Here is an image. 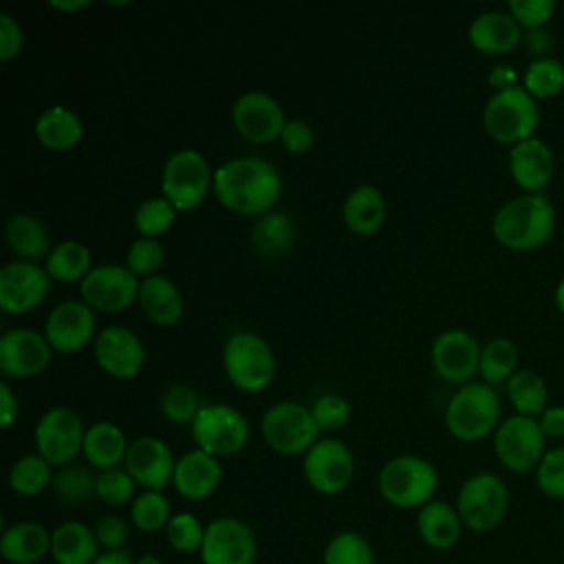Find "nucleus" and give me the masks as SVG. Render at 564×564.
<instances>
[{
    "mask_svg": "<svg viewBox=\"0 0 564 564\" xmlns=\"http://www.w3.org/2000/svg\"><path fill=\"white\" fill-rule=\"evenodd\" d=\"M341 216L352 234L370 236L386 220V198L375 185L361 183L352 187L344 198Z\"/></svg>",
    "mask_w": 564,
    "mask_h": 564,
    "instance_id": "c756f323",
    "label": "nucleus"
},
{
    "mask_svg": "<svg viewBox=\"0 0 564 564\" xmlns=\"http://www.w3.org/2000/svg\"><path fill=\"white\" fill-rule=\"evenodd\" d=\"M324 564H375L372 546L364 535L341 531L328 540L324 549Z\"/></svg>",
    "mask_w": 564,
    "mask_h": 564,
    "instance_id": "c03bdc74",
    "label": "nucleus"
},
{
    "mask_svg": "<svg viewBox=\"0 0 564 564\" xmlns=\"http://www.w3.org/2000/svg\"><path fill=\"white\" fill-rule=\"evenodd\" d=\"M93 564H134L126 551H104Z\"/></svg>",
    "mask_w": 564,
    "mask_h": 564,
    "instance_id": "052dcab7",
    "label": "nucleus"
},
{
    "mask_svg": "<svg viewBox=\"0 0 564 564\" xmlns=\"http://www.w3.org/2000/svg\"><path fill=\"white\" fill-rule=\"evenodd\" d=\"M0 553L9 564H35L51 555V533L37 522H15L0 535Z\"/></svg>",
    "mask_w": 564,
    "mask_h": 564,
    "instance_id": "c85d7f7f",
    "label": "nucleus"
},
{
    "mask_svg": "<svg viewBox=\"0 0 564 564\" xmlns=\"http://www.w3.org/2000/svg\"><path fill=\"white\" fill-rule=\"evenodd\" d=\"M416 529L432 549H452L463 533V520L456 507L443 500H430L416 513Z\"/></svg>",
    "mask_w": 564,
    "mask_h": 564,
    "instance_id": "7c9ffc66",
    "label": "nucleus"
},
{
    "mask_svg": "<svg viewBox=\"0 0 564 564\" xmlns=\"http://www.w3.org/2000/svg\"><path fill=\"white\" fill-rule=\"evenodd\" d=\"M518 348L507 337H494L489 339L480 350V377L489 386H500L511 379V375L518 370Z\"/></svg>",
    "mask_w": 564,
    "mask_h": 564,
    "instance_id": "e433bc0d",
    "label": "nucleus"
},
{
    "mask_svg": "<svg viewBox=\"0 0 564 564\" xmlns=\"http://www.w3.org/2000/svg\"><path fill=\"white\" fill-rule=\"evenodd\" d=\"M487 84L498 90H507V88H513L518 86V73L511 64H494L489 68V75H487Z\"/></svg>",
    "mask_w": 564,
    "mask_h": 564,
    "instance_id": "bf43d9fd",
    "label": "nucleus"
},
{
    "mask_svg": "<svg viewBox=\"0 0 564 564\" xmlns=\"http://www.w3.org/2000/svg\"><path fill=\"white\" fill-rule=\"evenodd\" d=\"M141 311L145 317L156 326H172L183 317L185 302L176 284L163 275H150L143 278L139 284V297H137Z\"/></svg>",
    "mask_w": 564,
    "mask_h": 564,
    "instance_id": "a878e982",
    "label": "nucleus"
},
{
    "mask_svg": "<svg viewBox=\"0 0 564 564\" xmlns=\"http://www.w3.org/2000/svg\"><path fill=\"white\" fill-rule=\"evenodd\" d=\"M33 132L37 141L55 152L70 150L82 141L84 126L77 112H73L66 106H48L42 110L33 123Z\"/></svg>",
    "mask_w": 564,
    "mask_h": 564,
    "instance_id": "2f4dec72",
    "label": "nucleus"
},
{
    "mask_svg": "<svg viewBox=\"0 0 564 564\" xmlns=\"http://www.w3.org/2000/svg\"><path fill=\"white\" fill-rule=\"evenodd\" d=\"M93 531L99 546H104V551H121V546L128 540V524L123 522V518L115 513L101 516Z\"/></svg>",
    "mask_w": 564,
    "mask_h": 564,
    "instance_id": "603ef678",
    "label": "nucleus"
},
{
    "mask_svg": "<svg viewBox=\"0 0 564 564\" xmlns=\"http://www.w3.org/2000/svg\"><path fill=\"white\" fill-rule=\"evenodd\" d=\"M134 564H161V560L154 553H145L139 560H134Z\"/></svg>",
    "mask_w": 564,
    "mask_h": 564,
    "instance_id": "0e129e2a",
    "label": "nucleus"
},
{
    "mask_svg": "<svg viewBox=\"0 0 564 564\" xmlns=\"http://www.w3.org/2000/svg\"><path fill=\"white\" fill-rule=\"evenodd\" d=\"M507 399L516 408V414L524 416H540L546 410L549 390L544 379L529 368H518L511 379L505 383Z\"/></svg>",
    "mask_w": 564,
    "mask_h": 564,
    "instance_id": "c9c22d12",
    "label": "nucleus"
},
{
    "mask_svg": "<svg viewBox=\"0 0 564 564\" xmlns=\"http://www.w3.org/2000/svg\"><path fill=\"white\" fill-rule=\"evenodd\" d=\"M223 368L242 392L264 390L275 375V355L264 337L253 330H236L225 339Z\"/></svg>",
    "mask_w": 564,
    "mask_h": 564,
    "instance_id": "20e7f679",
    "label": "nucleus"
},
{
    "mask_svg": "<svg viewBox=\"0 0 564 564\" xmlns=\"http://www.w3.org/2000/svg\"><path fill=\"white\" fill-rule=\"evenodd\" d=\"M97 366L115 379H132L143 370L145 348L141 337L121 324L101 328L93 341Z\"/></svg>",
    "mask_w": 564,
    "mask_h": 564,
    "instance_id": "6ab92c4d",
    "label": "nucleus"
},
{
    "mask_svg": "<svg viewBox=\"0 0 564 564\" xmlns=\"http://www.w3.org/2000/svg\"><path fill=\"white\" fill-rule=\"evenodd\" d=\"M53 348L44 333L33 328H11L0 337V370L7 377L29 379L46 370Z\"/></svg>",
    "mask_w": 564,
    "mask_h": 564,
    "instance_id": "aec40b11",
    "label": "nucleus"
},
{
    "mask_svg": "<svg viewBox=\"0 0 564 564\" xmlns=\"http://www.w3.org/2000/svg\"><path fill=\"white\" fill-rule=\"evenodd\" d=\"M513 20L527 31L535 26H544L555 9L553 0H509L507 4Z\"/></svg>",
    "mask_w": 564,
    "mask_h": 564,
    "instance_id": "3c124183",
    "label": "nucleus"
},
{
    "mask_svg": "<svg viewBox=\"0 0 564 564\" xmlns=\"http://www.w3.org/2000/svg\"><path fill=\"white\" fill-rule=\"evenodd\" d=\"M562 522H564V507H562Z\"/></svg>",
    "mask_w": 564,
    "mask_h": 564,
    "instance_id": "69168bd1",
    "label": "nucleus"
},
{
    "mask_svg": "<svg viewBox=\"0 0 564 564\" xmlns=\"http://www.w3.org/2000/svg\"><path fill=\"white\" fill-rule=\"evenodd\" d=\"M295 242V225L289 214L271 209L256 218L251 227V245L264 258H278L291 251Z\"/></svg>",
    "mask_w": 564,
    "mask_h": 564,
    "instance_id": "72a5a7b5",
    "label": "nucleus"
},
{
    "mask_svg": "<svg viewBox=\"0 0 564 564\" xmlns=\"http://www.w3.org/2000/svg\"><path fill=\"white\" fill-rule=\"evenodd\" d=\"M231 121L240 137L251 143H271L280 139L286 117L280 101L264 90H247L231 106Z\"/></svg>",
    "mask_w": 564,
    "mask_h": 564,
    "instance_id": "dca6fc26",
    "label": "nucleus"
},
{
    "mask_svg": "<svg viewBox=\"0 0 564 564\" xmlns=\"http://www.w3.org/2000/svg\"><path fill=\"white\" fill-rule=\"evenodd\" d=\"M214 187V172L207 159L192 148L172 152L161 170V194L176 212L196 209Z\"/></svg>",
    "mask_w": 564,
    "mask_h": 564,
    "instance_id": "0eeeda50",
    "label": "nucleus"
},
{
    "mask_svg": "<svg viewBox=\"0 0 564 564\" xmlns=\"http://www.w3.org/2000/svg\"><path fill=\"white\" fill-rule=\"evenodd\" d=\"M522 26L513 20L509 11H482L478 13L467 29L469 44L489 55H502L513 51L522 42Z\"/></svg>",
    "mask_w": 564,
    "mask_h": 564,
    "instance_id": "393cba45",
    "label": "nucleus"
},
{
    "mask_svg": "<svg viewBox=\"0 0 564 564\" xmlns=\"http://www.w3.org/2000/svg\"><path fill=\"white\" fill-rule=\"evenodd\" d=\"M134 227L145 238L163 236L176 220V207L161 194L141 200L134 209Z\"/></svg>",
    "mask_w": 564,
    "mask_h": 564,
    "instance_id": "79ce46f5",
    "label": "nucleus"
},
{
    "mask_svg": "<svg viewBox=\"0 0 564 564\" xmlns=\"http://www.w3.org/2000/svg\"><path fill=\"white\" fill-rule=\"evenodd\" d=\"M555 304H557L560 313L564 315V275L560 278V282H557V286H555Z\"/></svg>",
    "mask_w": 564,
    "mask_h": 564,
    "instance_id": "e2e57ef3",
    "label": "nucleus"
},
{
    "mask_svg": "<svg viewBox=\"0 0 564 564\" xmlns=\"http://www.w3.org/2000/svg\"><path fill=\"white\" fill-rule=\"evenodd\" d=\"M93 267L90 249L79 240H62L53 245L44 260V269L48 271L51 280L57 282H82Z\"/></svg>",
    "mask_w": 564,
    "mask_h": 564,
    "instance_id": "f704fd0d",
    "label": "nucleus"
},
{
    "mask_svg": "<svg viewBox=\"0 0 564 564\" xmlns=\"http://www.w3.org/2000/svg\"><path fill=\"white\" fill-rule=\"evenodd\" d=\"M189 430L196 447L216 458L238 454L249 441L247 416L227 403H205Z\"/></svg>",
    "mask_w": 564,
    "mask_h": 564,
    "instance_id": "9d476101",
    "label": "nucleus"
},
{
    "mask_svg": "<svg viewBox=\"0 0 564 564\" xmlns=\"http://www.w3.org/2000/svg\"><path fill=\"white\" fill-rule=\"evenodd\" d=\"M522 44H524L527 53L531 55V59H540V57H551L555 37H553V31L544 24V26L527 29L522 33Z\"/></svg>",
    "mask_w": 564,
    "mask_h": 564,
    "instance_id": "6e6d98bb",
    "label": "nucleus"
},
{
    "mask_svg": "<svg viewBox=\"0 0 564 564\" xmlns=\"http://www.w3.org/2000/svg\"><path fill=\"white\" fill-rule=\"evenodd\" d=\"M196 564H203V562H196Z\"/></svg>",
    "mask_w": 564,
    "mask_h": 564,
    "instance_id": "338daca9",
    "label": "nucleus"
},
{
    "mask_svg": "<svg viewBox=\"0 0 564 564\" xmlns=\"http://www.w3.org/2000/svg\"><path fill=\"white\" fill-rule=\"evenodd\" d=\"M256 553V533L247 522L223 516L205 527L200 546L203 564H253Z\"/></svg>",
    "mask_w": 564,
    "mask_h": 564,
    "instance_id": "f3484780",
    "label": "nucleus"
},
{
    "mask_svg": "<svg viewBox=\"0 0 564 564\" xmlns=\"http://www.w3.org/2000/svg\"><path fill=\"white\" fill-rule=\"evenodd\" d=\"M130 518L134 527L143 533H154L159 529H165L172 513H170V502L163 496V491H150L143 489L139 496H134L132 507H130Z\"/></svg>",
    "mask_w": 564,
    "mask_h": 564,
    "instance_id": "37998d69",
    "label": "nucleus"
},
{
    "mask_svg": "<svg viewBox=\"0 0 564 564\" xmlns=\"http://www.w3.org/2000/svg\"><path fill=\"white\" fill-rule=\"evenodd\" d=\"M509 507V491L500 476L491 471H478L469 476L456 494V511L463 527L485 533L496 529Z\"/></svg>",
    "mask_w": 564,
    "mask_h": 564,
    "instance_id": "1a4fd4ad",
    "label": "nucleus"
},
{
    "mask_svg": "<svg viewBox=\"0 0 564 564\" xmlns=\"http://www.w3.org/2000/svg\"><path fill=\"white\" fill-rule=\"evenodd\" d=\"M555 207L549 196L520 194L502 203L491 218L494 238L511 251H531L551 240Z\"/></svg>",
    "mask_w": 564,
    "mask_h": 564,
    "instance_id": "f03ea898",
    "label": "nucleus"
},
{
    "mask_svg": "<svg viewBox=\"0 0 564 564\" xmlns=\"http://www.w3.org/2000/svg\"><path fill=\"white\" fill-rule=\"evenodd\" d=\"M546 436L535 416L513 414L498 423L494 432V452L502 467L509 471H529L538 469L544 449Z\"/></svg>",
    "mask_w": 564,
    "mask_h": 564,
    "instance_id": "9b49d317",
    "label": "nucleus"
},
{
    "mask_svg": "<svg viewBox=\"0 0 564 564\" xmlns=\"http://www.w3.org/2000/svg\"><path fill=\"white\" fill-rule=\"evenodd\" d=\"M97 478L95 467L88 465H64L53 476V491L66 505H79L90 498H97Z\"/></svg>",
    "mask_w": 564,
    "mask_h": 564,
    "instance_id": "4c0bfd02",
    "label": "nucleus"
},
{
    "mask_svg": "<svg viewBox=\"0 0 564 564\" xmlns=\"http://www.w3.org/2000/svg\"><path fill=\"white\" fill-rule=\"evenodd\" d=\"M304 476L308 485L324 496L344 491L355 476V456L339 438H319L304 454Z\"/></svg>",
    "mask_w": 564,
    "mask_h": 564,
    "instance_id": "4468645a",
    "label": "nucleus"
},
{
    "mask_svg": "<svg viewBox=\"0 0 564 564\" xmlns=\"http://www.w3.org/2000/svg\"><path fill=\"white\" fill-rule=\"evenodd\" d=\"M165 260V249L163 245L159 242V238H145V236H139L130 247H128V253H126V267L139 278H150V275H156L161 264Z\"/></svg>",
    "mask_w": 564,
    "mask_h": 564,
    "instance_id": "a18cd8bd",
    "label": "nucleus"
},
{
    "mask_svg": "<svg viewBox=\"0 0 564 564\" xmlns=\"http://www.w3.org/2000/svg\"><path fill=\"white\" fill-rule=\"evenodd\" d=\"M95 531L77 520L62 522L51 533V555L55 564H93L97 560Z\"/></svg>",
    "mask_w": 564,
    "mask_h": 564,
    "instance_id": "473e14b6",
    "label": "nucleus"
},
{
    "mask_svg": "<svg viewBox=\"0 0 564 564\" xmlns=\"http://www.w3.org/2000/svg\"><path fill=\"white\" fill-rule=\"evenodd\" d=\"M84 421L68 405L48 408L35 423V452L55 467L70 465L84 445Z\"/></svg>",
    "mask_w": 564,
    "mask_h": 564,
    "instance_id": "f8f14e48",
    "label": "nucleus"
},
{
    "mask_svg": "<svg viewBox=\"0 0 564 564\" xmlns=\"http://www.w3.org/2000/svg\"><path fill=\"white\" fill-rule=\"evenodd\" d=\"M51 291V275L44 264L11 260L0 269V308L7 313H29L44 302Z\"/></svg>",
    "mask_w": 564,
    "mask_h": 564,
    "instance_id": "a211bd4d",
    "label": "nucleus"
},
{
    "mask_svg": "<svg viewBox=\"0 0 564 564\" xmlns=\"http://www.w3.org/2000/svg\"><path fill=\"white\" fill-rule=\"evenodd\" d=\"M538 121V99L522 84L494 93L482 108V126L487 134L507 145L533 137Z\"/></svg>",
    "mask_w": 564,
    "mask_h": 564,
    "instance_id": "423d86ee",
    "label": "nucleus"
},
{
    "mask_svg": "<svg viewBox=\"0 0 564 564\" xmlns=\"http://www.w3.org/2000/svg\"><path fill=\"white\" fill-rule=\"evenodd\" d=\"M260 432L273 452L286 456L306 454L319 441L311 408L297 401L271 403L260 419Z\"/></svg>",
    "mask_w": 564,
    "mask_h": 564,
    "instance_id": "6e6552de",
    "label": "nucleus"
},
{
    "mask_svg": "<svg viewBox=\"0 0 564 564\" xmlns=\"http://www.w3.org/2000/svg\"><path fill=\"white\" fill-rule=\"evenodd\" d=\"M538 423L546 438H564V405H546Z\"/></svg>",
    "mask_w": 564,
    "mask_h": 564,
    "instance_id": "4d7b16f0",
    "label": "nucleus"
},
{
    "mask_svg": "<svg viewBox=\"0 0 564 564\" xmlns=\"http://www.w3.org/2000/svg\"><path fill=\"white\" fill-rule=\"evenodd\" d=\"M128 441L123 430L112 421H95L86 427L82 454L90 467L106 471L121 467L128 452Z\"/></svg>",
    "mask_w": 564,
    "mask_h": 564,
    "instance_id": "bb28decb",
    "label": "nucleus"
},
{
    "mask_svg": "<svg viewBox=\"0 0 564 564\" xmlns=\"http://www.w3.org/2000/svg\"><path fill=\"white\" fill-rule=\"evenodd\" d=\"M44 337L57 352H77L95 341V311L79 300H64L51 308L44 322Z\"/></svg>",
    "mask_w": 564,
    "mask_h": 564,
    "instance_id": "412c9836",
    "label": "nucleus"
},
{
    "mask_svg": "<svg viewBox=\"0 0 564 564\" xmlns=\"http://www.w3.org/2000/svg\"><path fill=\"white\" fill-rule=\"evenodd\" d=\"M53 9H62V11H77V9H84L88 7L90 2L88 0H75V2H62V0H51L48 2Z\"/></svg>",
    "mask_w": 564,
    "mask_h": 564,
    "instance_id": "680f3d73",
    "label": "nucleus"
},
{
    "mask_svg": "<svg viewBox=\"0 0 564 564\" xmlns=\"http://www.w3.org/2000/svg\"><path fill=\"white\" fill-rule=\"evenodd\" d=\"M141 280L117 262L95 264L79 282V295L93 311L119 313L137 302Z\"/></svg>",
    "mask_w": 564,
    "mask_h": 564,
    "instance_id": "ddd939ff",
    "label": "nucleus"
},
{
    "mask_svg": "<svg viewBox=\"0 0 564 564\" xmlns=\"http://www.w3.org/2000/svg\"><path fill=\"white\" fill-rule=\"evenodd\" d=\"M480 350L482 346L469 330L445 328L432 341V368L447 383H469L480 368Z\"/></svg>",
    "mask_w": 564,
    "mask_h": 564,
    "instance_id": "2eb2a0df",
    "label": "nucleus"
},
{
    "mask_svg": "<svg viewBox=\"0 0 564 564\" xmlns=\"http://www.w3.org/2000/svg\"><path fill=\"white\" fill-rule=\"evenodd\" d=\"M500 419V397L485 381H469L454 390L445 405V425L458 441L474 443L496 432Z\"/></svg>",
    "mask_w": 564,
    "mask_h": 564,
    "instance_id": "7ed1b4c3",
    "label": "nucleus"
},
{
    "mask_svg": "<svg viewBox=\"0 0 564 564\" xmlns=\"http://www.w3.org/2000/svg\"><path fill=\"white\" fill-rule=\"evenodd\" d=\"M538 489L555 500H564V445L549 449L535 469Z\"/></svg>",
    "mask_w": 564,
    "mask_h": 564,
    "instance_id": "de8ad7c7",
    "label": "nucleus"
},
{
    "mask_svg": "<svg viewBox=\"0 0 564 564\" xmlns=\"http://www.w3.org/2000/svg\"><path fill=\"white\" fill-rule=\"evenodd\" d=\"M203 399L200 394L183 381H174L163 388L159 397V410L161 414L174 423V425H192L198 412L203 410Z\"/></svg>",
    "mask_w": 564,
    "mask_h": 564,
    "instance_id": "ea45409f",
    "label": "nucleus"
},
{
    "mask_svg": "<svg viewBox=\"0 0 564 564\" xmlns=\"http://www.w3.org/2000/svg\"><path fill=\"white\" fill-rule=\"evenodd\" d=\"M522 86L535 97H553L564 88V64L557 57L531 59L522 75Z\"/></svg>",
    "mask_w": 564,
    "mask_h": 564,
    "instance_id": "a19ab883",
    "label": "nucleus"
},
{
    "mask_svg": "<svg viewBox=\"0 0 564 564\" xmlns=\"http://www.w3.org/2000/svg\"><path fill=\"white\" fill-rule=\"evenodd\" d=\"M53 465L37 452L20 456L9 469V487L18 496H37L53 482Z\"/></svg>",
    "mask_w": 564,
    "mask_h": 564,
    "instance_id": "58836bf2",
    "label": "nucleus"
},
{
    "mask_svg": "<svg viewBox=\"0 0 564 564\" xmlns=\"http://www.w3.org/2000/svg\"><path fill=\"white\" fill-rule=\"evenodd\" d=\"M18 419V397L7 381H0V427L7 430Z\"/></svg>",
    "mask_w": 564,
    "mask_h": 564,
    "instance_id": "13d9d810",
    "label": "nucleus"
},
{
    "mask_svg": "<svg viewBox=\"0 0 564 564\" xmlns=\"http://www.w3.org/2000/svg\"><path fill=\"white\" fill-rule=\"evenodd\" d=\"M165 538L167 544L181 553H200L203 540H205V527L198 522V518L194 513H176L170 518L167 527H165Z\"/></svg>",
    "mask_w": 564,
    "mask_h": 564,
    "instance_id": "49530a36",
    "label": "nucleus"
},
{
    "mask_svg": "<svg viewBox=\"0 0 564 564\" xmlns=\"http://www.w3.org/2000/svg\"><path fill=\"white\" fill-rule=\"evenodd\" d=\"M436 485L438 476L434 465L416 454H401L390 458L377 478L381 498L401 509H421L427 505L436 491Z\"/></svg>",
    "mask_w": 564,
    "mask_h": 564,
    "instance_id": "39448f33",
    "label": "nucleus"
},
{
    "mask_svg": "<svg viewBox=\"0 0 564 564\" xmlns=\"http://www.w3.org/2000/svg\"><path fill=\"white\" fill-rule=\"evenodd\" d=\"M4 240L9 245V251L18 260H29V262H37L40 258L46 260V256L53 249L46 225L26 212H15L7 218Z\"/></svg>",
    "mask_w": 564,
    "mask_h": 564,
    "instance_id": "cd10ccee",
    "label": "nucleus"
},
{
    "mask_svg": "<svg viewBox=\"0 0 564 564\" xmlns=\"http://www.w3.org/2000/svg\"><path fill=\"white\" fill-rule=\"evenodd\" d=\"M24 33L11 13H0V62H11L20 55Z\"/></svg>",
    "mask_w": 564,
    "mask_h": 564,
    "instance_id": "5fc2aeb1",
    "label": "nucleus"
},
{
    "mask_svg": "<svg viewBox=\"0 0 564 564\" xmlns=\"http://www.w3.org/2000/svg\"><path fill=\"white\" fill-rule=\"evenodd\" d=\"M212 189L229 212L258 218L280 200L282 176L262 156H236L214 170Z\"/></svg>",
    "mask_w": 564,
    "mask_h": 564,
    "instance_id": "f257e3e1",
    "label": "nucleus"
},
{
    "mask_svg": "<svg viewBox=\"0 0 564 564\" xmlns=\"http://www.w3.org/2000/svg\"><path fill=\"white\" fill-rule=\"evenodd\" d=\"M311 414L319 430H339L348 416H350V405L341 394L335 392H324L319 394L311 405Z\"/></svg>",
    "mask_w": 564,
    "mask_h": 564,
    "instance_id": "8fccbe9b",
    "label": "nucleus"
},
{
    "mask_svg": "<svg viewBox=\"0 0 564 564\" xmlns=\"http://www.w3.org/2000/svg\"><path fill=\"white\" fill-rule=\"evenodd\" d=\"M134 478L128 474L126 467H112L106 471H99L97 478V498H101L104 502L117 507L128 502L134 496Z\"/></svg>",
    "mask_w": 564,
    "mask_h": 564,
    "instance_id": "09e8293b",
    "label": "nucleus"
},
{
    "mask_svg": "<svg viewBox=\"0 0 564 564\" xmlns=\"http://www.w3.org/2000/svg\"><path fill=\"white\" fill-rule=\"evenodd\" d=\"M223 478L220 460L198 447L176 458L172 485L187 500H203L216 491Z\"/></svg>",
    "mask_w": 564,
    "mask_h": 564,
    "instance_id": "b1692460",
    "label": "nucleus"
},
{
    "mask_svg": "<svg viewBox=\"0 0 564 564\" xmlns=\"http://www.w3.org/2000/svg\"><path fill=\"white\" fill-rule=\"evenodd\" d=\"M123 467L143 489L163 491L172 485L176 458L163 438L139 436L128 445Z\"/></svg>",
    "mask_w": 564,
    "mask_h": 564,
    "instance_id": "4be33fe9",
    "label": "nucleus"
},
{
    "mask_svg": "<svg viewBox=\"0 0 564 564\" xmlns=\"http://www.w3.org/2000/svg\"><path fill=\"white\" fill-rule=\"evenodd\" d=\"M280 143L284 150H289L293 154L308 152L315 145V130L304 119H289L280 134Z\"/></svg>",
    "mask_w": 564,
    "mask_h": 564,
    "instance_id": "864d4df0",
    "label": "nucleus"
},
{
    "mask_svg": "<svg viewBox=\"0 0 564 564\" xmlns=\"http://www.w3.org/2000/svg\"><path fill=\"white\" fill-rule=\"evenodd\" d=\"M509 172L527 194H540L555 176V154L533 134L509 148Z\"/></svg>",
    "mask_w": 564,
    "mask_h": 564,
    "instance_id": "5701e85b",
    "label": "nucleus"
}]
</instances>
